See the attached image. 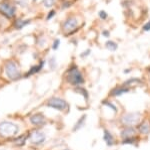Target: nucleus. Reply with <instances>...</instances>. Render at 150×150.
<instances>
[{
	"instance_id": "f257e3e1",
	"label": "nucleus",
	"mask_w": 150,
	"mask_h": 150,
	"mask_svg": "<svg viewBox=\"0 0 150 150\" xmlns=\"http://www.w3.org/2000/svg\"><path fill=\"white\" fill-rule=\"evenodd\" d=\"M18 126L11 122H2L0 123V135L4 137L13 136L18 132Z\"/></svg>"
},
{
	"instance_id": "cd10ccee",
	"label": "nucleus",
	"mask_w": 150,
	"mask_h": 150,
	"mask_svg": "<svg viewBox=\"0 0 150 150\" xmlns=\"http://www.w3.org/2000/svg\"><path fill=\"white\" fill-rule=\"evenodd\" d=\"M103 33H104V34H105L106 36H107V35H108V32H107V31H104V32H103Z\"/></svg>"
},
{
	"instance_id": "4468645a",
	"label": "nucleus",
	"mask_w": 150,
	"mask_h": 150,
	"mask_svg": "<svg viewBox=\"0 0 150 150\" xmlns=\"http://www.w3.org/2000/svg\"><path fill=\"white\" fill-rule=\"evenodd\" d=\"M42 67H43V62H40V65L39 66H36V67H33L32 69L30 70L28 72H27V75H26V77H28L29 75H32V74H35V72H39L41 69H42Z\"/></svg>"
},
{
	"instance_id": "423d86ee",
	"label": "nucleus",
	"mask_w": 150,
	"mask_h": 150,
	"mask_svg": "<svg viewBox=\"0 0 150 150\" xmlns=\"http://www.w3.org/2000/svg\"><path fill=\"white\" fill-rule=\"evenodd\" d=\"M29 140H30L31 143H33L35 145H39L44 142L45 135H44V133H42L40 131H34L29 134Z\"/></svg>"
},
{
	"instance_id": "9d476101",
	"label": "nucleus",
	"mask_w": 150,
	"mask_h": 150,
	"mask_svg": "<svg viewBox=\"0 0 150 150\" xmlns=\"http://www.w3.org/2000/svg\"><path fill=\"white\" fill-rule=\"evenodd\" d=\"M135 135V129L133 127H126L124 130L121 132V136L124 139L126 138H131Z\"/></svg>"
},
{
	"instance_id": "39448f33",
	"label": "nucleus",
	"mask_w": 150,
	"mask_h": 150,
	"mask_svg": "<svg viewBox=\"0 0 150 150\" xmlns=\"http://www.w3.org/2000/svg\"><path fill=\"white\" fill-rule=\"evenodd\" d=\"M140 117L139 113H128L122 117V122L125 125H134L139 122Z\"/></svg>"
},
{
	"instance_id": "412c9836",
	"label": "nucleus",
	"mask_w": 150,
	"mask_h": 150,
	"mask_svg": "<svg viewBox=\"0 0 150 150\" xmlns=\"http://www.w3.org/2000/svg\"><path fill=\"white\" fill-rule=\"evenodd\" d=\"M104 105H106V106H108V107L109 108H112V110L114 111V112H116V107L114 105H113V104H111V103H108V102H106V101H104Z\"/></svg>"
},
{
	"instance_id": "4be33fe9",
	"label": "nucleus",
	"mask_w": 150,
	"mask_h": 150,
	"mask_svg": "<svg viewBox=\"0 0 150 150\" xmlns=\"http://www.w3.org/2000/svg\"><path fill=\"white\" fill-rule=\"evenodd\" d=\"M59 39H55V42L54 43H53V45H52V48L53 50H56V48L58 47V45H59Z\"/></svg>"
},
{
	"instance_id": "5701e85b",
	"label": "nucleus",
	"mask_w": 150,
	"mask_h": 150,
	"mask_svg": "<svg viewBox=\"0 0 150 150\" xmlns=\"http://www.w3.org/2000/svg\"><path fill=\"white\" fill-rule=\"evenodd\" d=\"M143 30H144V31H148V30H150V21H149V22H147V23L143 26Z\"/></svg>"
},
{
	"instance_id": "a211bd4d",
	"label": "nucleus",
	"mask_w": 150,
	"mask_h": 150,
	"mask_svg": "<svg viewBox=\"0 0 150 150\" xmlns=\"http://www.w3.org/2000/svg\"><path fill=\"white\" fill-rule=\"evenodd\" d=\"M55 0H43V4L45 7H51L54 4Z\"/></svg>"
},
{
	"instance_id": "f8f14e48",
	"label": "nucleus",
	"mask_w": 150,
	"mask_h": 150,
	"mask_svg": "<svg viewBox=\"0 0 150 150\" xmlns=\"http://www.w3.org/2000/svg\"><path fill=\"white\" fill-rule=\"evenodd\" d=\"M129 92V90H128L127 88H116L114 89L112 92H111V95L112 96H121L123 95V94H126Z\"/></svg>"
},
{
	"instance_id": "f03ea898",
	"label": "nucleus",
	"mask_w": 150,
	"mask_h": 150,
	"mask_svg": "<svg viewBox=\"0 0 150 150\" xmlns=\"http://www.w3.org/2000/svg\"><path fill=\"white\" fill-rule=\"evenodd\" d=\"M68 81L71 84L75 85V86H78L83 83V77H82L81 72L78 71V69L76 67H72L69 70L68 72Z\"/></svg>"
},
{
	"instance_id": "0eeeda50",
	"label": "nucleus",
	"mask_w": 150,
	"mask_h": 150,
	"mask_svg": "<svg viewBox=\"0 0 150 150\" xmlns=\"http://www.w3.org/2000/svg\"><path fill=\"white\" fill-rule=\"evenodd\" d=\"M0 10L3 12L7 17H12V16L14 15V12H15V7L9 5V4L4 3V4H1V6H0Z\"/></svg>"
},
{
	"instance_id": "1a4fd4ad",
	"label": "nucleus",
	"mask_w": 150,
	"mask_h": 150,
	"mask_svg": "<svg viewBox=\"0 0 150 150\" xmlns=\"http://www.w3.org/2000/svg\"><path fill=\"white\" fill-rule=\"evenodd\" d=\"M30 121H31V123H32V124L37 125V126H40V125H42L43 123L45 122V119H44V117H43V115L35 114V115L31 116Z\"/></svg>"
},
{
	"instance_id": "f3484780",
	"label": "nucleus",
	"mask_w": 150,
	"mask_h": 150,
	"mask_svg": "<svg viewBox=\"0 0 150 150\" xmlns=\"http://www.w3.org/2000/svg\"><path fill=\"white\" fill-rule=\"evenodd\" d=\"M85 117H86V116H82V117L80 118V120H79L78 122H77L76 126L74 127V130H77L78 128H80V127H81V125H83L84 120H85Z\"/></svg>"
},
{
	"instance_id": "c85d7f7f",
	"label": "nucleus",
	"mask_w": 150,
	"mask_h": 150,
	"mask_svg": "<svg viewBox=\"0 0 150 150\" xmlns=\"http://www.w3.org/2000/svg\"><path fill=\"white\" fill-rule=\"evenodd\" d=\"M149 71H150V69H149Z\"/></svg>"
},
{
	"instance_id": "b1692460",
	"label": "nucleus",
	"mask_w": 150,
	"mask_h": 150,
	"mask_svg": "<svg viewBox=\"0 0 150 150\" xmlns=\"http://www.w3.org/2000/svg\"><path fill=\"white\" fill-rule=\"evenodd\" d=\"M99 16H100L101 18L105 19L106 17H107V14L105 13V11H100V12H99Z\"/></svg>"
},
{
	"instance_id": "7ed1b4c3",
	"label": "nucleus",
	"mask_w": 150,
	"mask_h": 150,
	"mask_svg": "<svg viewBox=\"0 0 150 150\" xmlns=\"http://www.w3.org/2000/svg\"><path fill=\"white\" fill-rule=\"evenodd\" d=\"M5 72L6 75L10 79H18L20 77V72H19L18 66L16 65V62H8L5 67Z\"/></svg>"
},
{
	"instance_id": "ddd939ff",
	"label": "nucleus",
	"mask_w": 150,
	"mask_h": 150,
	"mask_svg": "<svg viewBox=\"0 0 150 150\" xmlns=\"http://www.w3.org/2000/svg\"><path fill=\"white\" fill-rule=\"evenodd\" d=\"M139 131L142 133V134H148L150 132V125L148 122L144 121L141 125L139 126Z\"/></svg>"
},
{
	"instance_id": "2eb2a0df",
	"label": "nucleus",
	"mask_w": 150,
	"mask_h": 150,
	"mask_svg": "<svg viewBox=\"0 0 150 150\" xmlns=\"http://www.w3.org/2000/svg\"><path fill=\"white\" fill-rule=\"evenodd\" d=\"M27 135H23V136H19L17 139L15 140V142H16V144L17 145H23L24 143H25V141H26V138H27Z\"/></svg>"
},
{
	"instance_id": "393cba45",
	"label": "nucleus",
	"mask_w": 150,
	"mask_h": 150,
	"mask_svg": "<svg viewBox=\"0 0 150 150\" xmlns=\"http://www.w3.org/2000/svg\"><path fill=\"white\" fill-rule=\"evenodd\" d=\"M76 92H81L82 93V95H84L87 98V92L84 90V89H81V88H79V89H77L76 90Z\"/></svg>"
},
{
	"instance_id": "6ab92c4d",
	"label": "nucleus",
	"mask_w": 150,
	"mask_h": 150,
	"mask_svg": "<svg viewBox=\"0 0 150 150\" xmlns=\"http://www.w3.org/2000/svg\"><path fill=\"white\" fill-rule=\"evenodd\" d=\"M29 23V20H26L25 22H22V21H17V23H16V27L17 28H21V27H23L24 25H26V24H28Z\"/></svg>"
},
{
	"instance_id": "6e6552de",
	"label": "nucleus",
	"mask_w": 150,
	"mask_h": 150,
	"mask_svg": "<svg viewBox=\"0 0 150 150\" xmlns=\"http://www.w3.org/2000/svg\"><path fill=\"white\" fill-rule=\"evenodd\" d=\"M78 24V20H77L76 17H71L69 19H67L66 21L64 22L63 24V27L64 29L66 31H69V30H72L73 28H75Z\"/></svg>"
},
{
	"instance_id": "20e7f679",
	"label": "nucleus",
	"mask_w": 150,
	"mask_h": 150,
	"mask_svg": "<svg viewBox=\"0 0 150 150\" xmlns=\"http://www.w3.org/2000/svg\"><path fill=\"white\" fill-rule=\"evenodd\" d=\"M47 105L51 108H54L56 110H59V111H62V110H65L68 105L67 103L65 102L63 99H60V98H51L49 101H48Z\"/></svg>"
},
{
	"instance_id": "dca6fc26",
	"label": "nucleus",
	"mask_w": 150,
	"mask_h": 150,
	"mask_svg": "<svg viewBox=\"0 0 150 150\" xmlns=\"http://www.w3.org/2000/svg\"><path fill=\"white\" fill-rule=\"evenodd\" d=\"M106 47L110 50H116V48H117V44H116L114 42H111L110 40V42H106Z\"/></svg>"
},
{
	"instance_id": "9b49d317",
	"label": "nucleus",
	"mask_w": 150,
	"mask_h": 150,
	"mask_svg": "<svg viewBox=\"0 0 150 150\" xmlns=\"http://www.w3.org/2000/svg\"><path fill=\"white\" fill-rule=\"evenodd\" d=\"M103 139L105 140L106 144H107L108 146H111V145H113V141H114V139H113V136L111 135V133L108 132L107 130H104Z\"/></svg>"
},
{
	"instance_id": "aec40b11",
	"label": "nucleus",
	"mask_w": 150,
	"mask_h": 150,
	"mask_svg": "<svg viewBox=\"0 0 150 150\" xmlns=\"http://www.w3.org/2000/svg\"><path fill=\"white\" fill-rule=\"evenodd\" d=\"M133 142H135V139H133V137L131 138H126L123 140V144H132Z\"/></svg>"
},
{
	"instance_id": "bb28decb",
	"label": "nucleus",
	"mask_w": 150,
	"mask_h": 150,
	"mask_svg": "<svg viewBox=\"0 0 150 150\" xmlns=\"http://www.w3.org/2000/svg\"><path fill=\"white\" fill-rule=\"evenodd\" d=\"M89 52H90V50H87V52H84V54H83V55H82V57H84V55H88V54H89Z\"/></svg>"
},
{
	"instance_id": "a878e982",
	"label": "nucleus",
	"mask_w": 150,
	"mask_h": 150,
	"mask_svg": "<svg viewBox=\"0 0 150 150\" xmlns=\"http://www.w3.org/2000/svg\"><path fill=\"white\" fill-rule=\"evenodd\" d=\"M54 14H55V11H53V10H52V11H50V14L48 15V17H47V18H48V19H50L53 15H54Z\"/></svg>"
}]
</instances>
